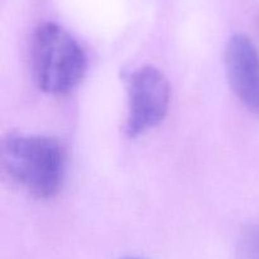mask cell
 <instances>
[{
	"label": "cell",
	"mask_w": 259,
	"mask_h": 259,
	"mask_svg": "<svg viewBox=\"0 0 259 259\" xmlns=\"http://www.w3.org/2000/svg\"><path fill=\"white\" fill-rule=\"evenodd\" d=\"M8 176L35 199L53 197L62 186L66 153L58 139L12 134L2 146Z\"/></svg>",
	"instance_id": "6da1fadb"
},
{
	"label": "cell",
	"mask_w": 259,
	"mask_h": 259,
	"mask_svg": "<svg viewBox=\"0 0 259 259\" xmlns=\"http://www.w3.org/2000/svg\"><path fill=\"white\" fill-rule=\"evenodd\" d=\"M30 63L38 88L66 95L77 88L86 71V56L77 40L57 23L38 25L30 45Z\"/></svg>",
	"instance_id": "7a4b0ae2"
},
{
	"label": "cell",
	"mask_w": 259,
	"mask_h": 259,
	"mask_svg": "<svg viewBox=\"0 0 259 259\" xmlns=\"http://www.w3.org/2000/svg\"><path fill=\"white\" fill-rule=\"evenodd\" d=\"M171 101V88L164 73L153 66H144L128 81V113L125 134L137 138L158 126L166 118Z\"/></svg>",
	"instance_id": "3957f363"
},
{
	"label": "cell",
	"mask_w": 259,
	"mask_h": 259,
	"mask_svg": "<svg viewBox=\"0 0 259 259\" xmlns=\"http://www.w3.org/2000/svg\"><path fill=\"white\" fill-rule=\"evenodd\" d=\"M225 70L238 100L259 116V52L248 35L237 33L228 40Z\"/></svg>",
	"instance_id": "277c9868"
},
{
	"label": "cell",
	"mask_w": 259,
	"mask_h": 259,
	"mask_svg": "<svg viewBox=\"0 0 259 259\" xmlns=\"http://www.w3.org/2000/svg\"><path fill=\"white\" fill-rule=\"evenodd\" d=\"M121 259H141V258H137V257H125V258H121Z\"/></svg>",
	"instance_id": "5b68a950"
}]
</instances>
